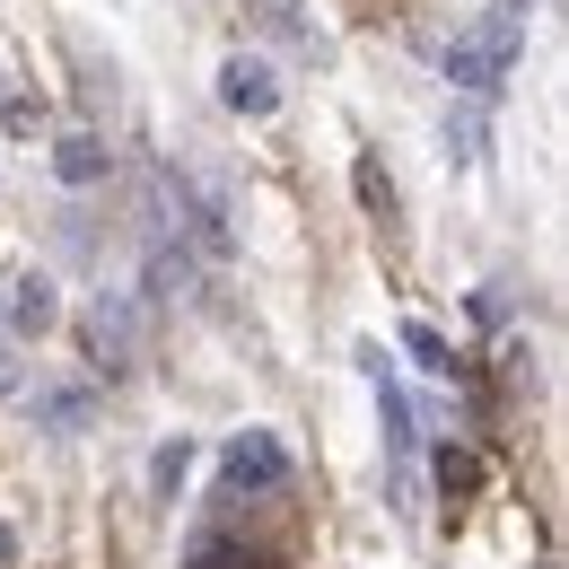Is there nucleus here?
I'll use <instances>...</instances> for the list:
<instances>
[{"label": "nucleus", "instance_id": "obj_9", "mask_svg": "<svg viewBox=\"0 0 569 569\" xmlns=\"http://www.w3.org/2000/svg\"><path fill=\"white\" fill-rule=\"evenodd\" d=\"M106 167H114V149L97 141V132H62V141H53V176H62V184H97Z\"/></svg>", "mask_w": 569, "mask_h": 569}, {"label": "nucleus", "instance_id": "obj_5", "mask_svg": "<svg viewBox=\"0 0 569 569\" xmlns=\"http://www.w3.org/2000/svg\"><path fill=\"white\" fill-rule=\"evenodd\" d=\"M219 106L246 114V123H272V114H281V79H272V62L228 53V62H219Z\"/></svg>", "mask_w": 569, "mask_h": 569}, {"label": "nucleus", "instance_id": "obj_12", "mask_svg": "<svg viewBox=\"0 0 569 569\" xmlns=\"http://www.w3.org/2000/svg\"><path fill=\"white\" fill-rule=\"evenodd\" d=\"M36 421H44V429H88V421H97V395L53 386V395H36Z\"/></svg>", "mask_w": 569, "mask_h": 569}, {"label": "nucleus", "instance_id": "obj_18", "mask_svg": "<svg viewBox=\"0 0 569 569\" xmlns=\"http://www.w3.org/2000/svg\"><path fill=\"white\" fill-rule=\"evenodd\" d=\"M0 395H18V333H0Z\"/></svg>", "mask_w": 569, "mask_h": 569}, {"label": "nucleus", "instance_id": "obj_14", "mask_svg": "<svg viewBox=\"0 0 569 569\" xmlns=\"http://www.w3.org/2000/svg\"><path fill=\"white\" fill-rule=\"evenodd\" d=\"M184 465H193V438H167V447L149 456V482H158V491H176V482H184Z\"/></svg>", "mask_w": 569, "mask_h": 569}, {"label": "nucleus", "instance_id": "obj_11", "mask_svg": "<svg viewBox=\"0 0 569 569\" xmlns=\"http://www.w3.org/2000/svg\"><path fill=\"white\" fill-rule=\"evenodd\" d=\"M403 351H412V368H429V377H456V368H465L438 325H403Z\"/></svg>", "mask_w": 569, "mask_h": 569}, {"label": "nucleus", "instance_id": "obj_4", "mask_svg": "<svg viewBox=\"0 0 569 569\" xmlns=\"http://www.w3.org/2000/svg\"><path fill=\"white\" fill-rule=\"evenodd\" d=\"M79 333H88V359H97L106 377H123V368L141 359V325H132V298H97V307L79 316Z\"/></svg>", "mask_w": 569, "mask_h": 569}, {"label": "nucleus", "instance_id": "obj_17", "mask_svg": "<svg viewBox=\"0 0 569 569\" xmlns=\"http://www.w3.org/2000/svg\"><path fill=\"white\" fill-rule=\"evenodd\" d=\"M193 569H246V561H237L228 543H193Z\"/></svg>", "mask_w": 569, "mask_h": 569}, {"label": "nucleus", "instance_id": "obj_20", "mask_svg": "<svg viewBox=\"0 0 569 569\" xmlns=\"http://www.w3.org/2000/svg\"><path fill=\"white\" fill-rule=\"evenodd\" d=\"M517 9H526V0H517Z\"/></svg>", "mask_w": 569, "mask_h": 569}, {"label": "nucleus", "instance_id": "obj_2", "mask_svg": "<svg viewBox=\"0 0 569 569\" xmlns=\"http://www.w3.org/2000/svg\"><path fill=\"white\" fill-rule=\"evenodd\" d=\"M158 237L176 228V246H193V254H211V263H228L237 254V211H228V193L219 184H202V176H158Z\"/></svg>", "mask_w": 569, "mask_h": 569}, {"label": "nucleus", "instance_id": "obj_13", "mask_svg": "<svg viewBox=\"0 0 569 569\" xmlns=\"http://www.w3.org/2000/svg\"><path fill=\"white\" fill-rule=\"evenodd\" d=\"M482 141H491V132H482V114H473V106H447V158H456V167H473Z\"/></svg>", "mask_w": 569, "mask_h": 569}, {"label": "nucleus", "instance_id": "obj_1", "mask_svg": "<svg viewBox=\"0 0 569 569\" xmlns=\"http://www.w3.org/2000/svg\"><path fill=\"white\" fill-rule=\"evenodd\" d=\"M517 53H526V9H517V0H499V9H482L473 27H456V44H447L456 97H499L508 71H517Z\"/></svg>", "mask_w": 569, "mask_h": 569}, {"label": "nucleus", "instance_id": "obj_8", "mask_svg": "<svg viewBox=\"0 0 569 569\" xmlns=\"http://www.w3.org/2000/svg\"><path fill=\"white\" fill-rule=\"evenodd\" d=\"M149 289H158V307H193V298H202L193 254H184V246H167V237H149Z\"/></svg>", "mask_w": 569, "mask_h": 569}, {"label": "nucleus", "instance_id": "obj_10", "mask_svg": "<svg viewBox=\"0 0 569 569\" xmlns=\"http://www.w3.org/2000/svg\"><path fill=\"white\" fill-rule=\"evenodd\" d=\"M351 193H359V211L377 219V228L395 219V176L377 167V149H359V158H351Z\"/></svg>", "mask_w": 569, "mask_h": 569}, {"label": "nucleus", "instance_id": "obj_19", "mask_svg": "<svg viewBox=\"0 0 569 569\" xmlns=\"http://www.w3.org/2000/svg\"><path fill=\"white\" fill-rule=\"evenodd\" d=\"M0 569H18V535L9 526H0Z\"/></svg>", "mask_w": 569, "mask_h": 569}, {"label": "nucleus", "instance_id": "obj_7", "mask_svg": "<svg viewBox=\"0 0 569 569\" xmlns=\"http://www.w3.org/2000/svg\"><path fill=\"white\" fill-rule=\"evenodd\" d=\"M0 316H9V333H44V325L62 316L53 272H9V281H0Z\"/></svg>", "mask_w": 569, "mask_h": 569}, {"label": "nucleus", "instance_id": "obj_6", "mask_svg": "<svg viewBox=\"0 0 569 569\" xmlns=\"http://www.w3.org/2000/svg\"><path fill=\"white\" fill-rule=\"evenodd\" d=\"M246 27H254V36H272L281 53H307V62H325V36H316L307 0H246Z\"/></svg>", "mask_w": 569, "mask_h": 569}, {"label": "nucleus", "instance_id": "obj_16", "mask_svg": "<svg viewBox=\"0 0 569 569\" xmlns=\"http://www.w3.org/2000/svg\"><path fill=\"white\" fill-rule=\"evenodd\" d=\"M438 482H447V491H473L482 473H473V456H456V447H447V456H438Z\"/></svg>", "mask_w": 569, "mask_h": 569}, {"label": "nucleus", "instance_id": "obj_15", "mask_svg": "<svg viewBox=\"0 0 569 569\" xmlns=\"http://www.w3.org/2000/svg\"><path fill=\"white\" fill-rule=\"evenodd\" d=\"M0 123H9V132H36V106L9 88V71H0Z\"/></svg>", "mask_w": 569, "mask_h": 569}, {"label": "nucleus", "instance_id": "obj_3", "mask_svg": "<svg viewBox=\"0 0 569 569\" xmlns=\"http://www.w3.org/2000/svg\"><path fill=\"white\" fill-rule=\"evenodd\" d=\"M219 482H228V499H263L289 482V447L272 438V429H237L228 447H219Z\"/></svg>", "mask_w": 569, "mask_h": 569}]
</instances>
